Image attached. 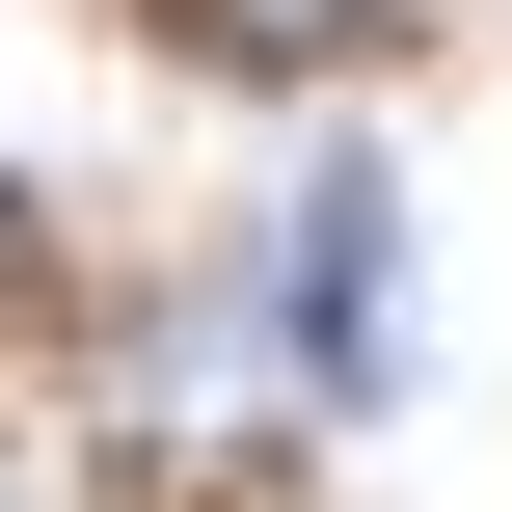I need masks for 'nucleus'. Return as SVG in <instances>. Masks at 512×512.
<instances>
[{
	"mask_svg": "<svg viewBox=\"0 0 512 512\" xmlns=\"http://www.w3.org/2000/svg\"><path fill=\"white\" fill-rule=\"evenodd\" d=\"M378 378H405V189L324 135L297 162V405H378Z\"/></svg>",
	"mask_w": 512,
	"mask_h": 512,
	"instance_id": "f257e3e1",
	"label": "nucleus"
},
{
	"mask_svg": "<svg viewBox=\"0 0 512 512\" xmlns=\"http://www.w3.org/2000/svg\"><path fill=\"white\" fill-rule=\"evenodd\" d=\"M162 27H189V54H270V81H297V54H378L405 0H162Z\"/></svg>",
	"mask_w": 512,
	"mask_h": 512,
	"instance_id": "f03ea898",
	"label": "nucleus"
},
{
	"mask_svg": "<svg viewBox=\"0 0 512 512\" xmlns=\"http://www.w3.org/2000/svg\"><path fill=\"white\" fill-rule=\"evenodd\" d=\"M0 270H27V162H0Z\"/></svg>",
	"mask_w": 512,
	"mask_h": 512,
	"instance_id": "7ed1b4c3",
	"label": "nucleus"
}]
</instances>
